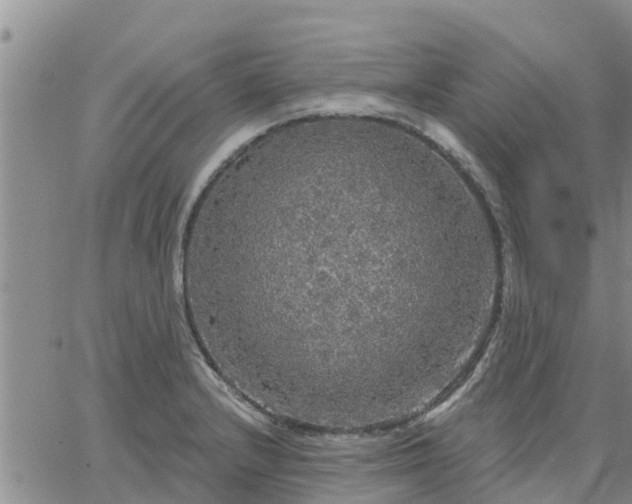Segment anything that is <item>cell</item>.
Listing matches in <instances>:
<instances>
[{
    "instance_id": "obj_1",
    "label": "cell",
    "mask_w": 632,
    "mask_h": 504,
    "mask_svg": "<svg viewBox=\"0 0 632 504\" xmlns=\"http://www.w3.org/2000/svg\"><path fill=\"white\" fill-rule=\"evenodd\" d=\"M401 184L381 167L321 162L216 210L215 263L253 329L291 367L353 371L387 336L388 286L409 255Z\"/></svg>"
}]
</instances>
